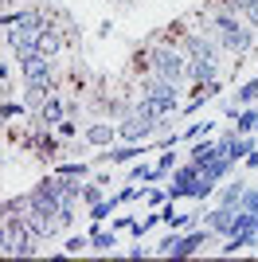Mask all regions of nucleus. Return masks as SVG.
<instances>
[{
	"label": "nucleus",
	"instance_id": "9",
	"mask_svg": "<svg viewBox=\"0 0 258 262\" xmlns=\"http://www.w3.org/2000/svg\"><path fill=\"white\" fill-rule=\"evenodd\" d=\"M235 223H239V208L215 204L211 211H204V227H211L215 239H227V235H235Z\"/></svg>",
	"mask_w": 258,
	"mask_h": 262
},
{
	"label": "nucleus",
	"instance_id": "27",
	"mask_svg": "<svg viewBox=\"0 0 258 262\" xmlns=\"http://www.w3.org/2000/svg\"><path fill=\"white\" fill-rule=\"evenodd\" d=\"M176 164H180V161H176V145H164V149H161V157H157V172H161L164 180H168Z\"/></svg>",
	"mask_w": 258,
	"mask_h": 262
},
{
	"label": "nucleus",
	"instance_id": "1",
	"mask_svg": "<svg viewBox=\"0 0 258 262\" xmlns=\"http://www.w3.org/2000/svg\"><path fill=\"white\" fill-rule=\"evenodd\" d=\"M200 16H204V24H207V32L219 39V47H223L231 59H247L250 51H254V43H258V28H250L243 16H235L231 8H223V4H204L200 8Z\"/></svg>",
	"mask_w": 258,
	"mask_h": 262
},
{
	"label": "nucleus",
	"instance_id": "29",
	"mask_svg": "<svg viewBox=\"0 0 258 262\" xmlns=\"http://www.w3.org/2000/svg\"><path fill=\"white\" fill-rule=\"evenodd\" d=\"M55 133H59L63 141H71V137H75V133H78V121H75V118H63V121H59V125H55Z\"/></svg>",
	"mask_w": 258,
	"mask_h": 262
},
{
	"label": "nucleus",
	"instance_id": "24",
	"mask_svg": "<svg viewBox=\"0 0 258 262\" xmlns=\"http://www.w3.org/2000/svg\"><path fill=\"white\" fill-rule=\"evenodd\" d=\"M231 102H235V106H254V102H258V75L247 78V82H243V86L231 94Z\"/></svg>",
	"mask_w": 258,
	"mask_h": 262
},
{
	"label": "nucleus",
	"instance_id": "7",
	"mask_svg": "<svg viewBox=\"0 0 258 262\" xmlns=\"http://www.w3.org/2000/svg\"><path fill=\"white\" fill-rule=\"evenodd\" d=\"M157 137V121L137 114V110H129L118 118V141H153Z\"/></svg>",
	"mask_w": 258,
	"mask_h": 262
},
{
	"label": "nucleus",
	"instance_id": "10",
	"mask_svg": "<svg viewBox=\"0 0 258 262\" xmlns=\"http://www.w3.org/2000/svg\"><path fill=\"white\" fill-rule=\"evenodd\" d=\"M114 141H118V121H110V118H98V121H90L82 129L86 149H110Z\"/></svg>",
	"mask_w": 258,
	"mask_h": 262
},
{
	"label": "nucleus",
	"instance_id": "23",
	"mask_svg": "<svg viewBox=\"0 0 258 262\" xmlns=\"http://www.w3.org/2000/svg\"><path fill=\"white\" fill-rule=\"evenodd\" d=\"M235 129L239 133H258V102L254 106H243L235 114Z\"/></svg>",
	"mask_w": 258,
	"mask_h": 262
},
{
	"label": "nucleus",
	"instance_id": "31",
	"mask_svg": "<svg viewBox=\"0 0 258 262\" xmlns=\"http://www.w3.org/2000/svg\"><path fill=\"white\" fill-rule=\"evenodd\" d=\"M141 243H145V239H137V247H125V254H129V258H149V254H157L153 247H141Z\"/></svg>",
	"mask_w": 258,
	"mask_h": 262
},
{
	"label": "nucleus",
	"instance_id": "34",
	"mask_svg": "<svg viewBox=\"0 0 258 262\" xmlns=\"http://www.w3.org/2000/svg\"><path fill=\"white\" fill-rule=\"evenodd\" d=\"M110 35H114V20H102L98 24V39H110Z\"/></svg>",
	"mask_w": 258,
	"mask_h": 262
},
{
	"label": "nucleus",
	"instance_id": "33",
	"mask_svg": "<svg viewBox=\"0 0 258 262\" xmlns=\"http://www.w3.org/2000/svg\"><path fill=\"white\" fill-rule=\"evenodd\" d=\"M133 219H137V215H114V227H118V231H129V227H133Z\"/></svg>",
	"mask_w": 258,
	"mask_h": 262
},
{
	"label": "nucleus",
	"instance_id": "12",
	"mask_svg": "<svg viewBox=\"0 0 258 262\" xmlns=\"http://www.w3.org/2000/svg\"><path fill=\"white\" fill-rule=\"evenodd\" d=\"M63 47H71V39H67L63 28L51 20V24L39 32V55H51V59H59V51H63Z\"/></svg>",
	"mask_w": 258,
	"mask_h": 262
},
{
	"label": "nucleus",
	"instance_id": "26",
	"mask_svg": "<svg viewBox=\"0 0 258 262\" xmlns=\"http://www.w3.org/2000/svg\"><path fill=\"white\" fill-rule=\"evenodd\" d=\"M4 121H16V118H32V106L28 102H16V98H4V110H0Z\"/></svg>",
	"mask_w": 258,
	"mask_h": 262
},
{
	"label": "nucleus",
	"instance_id": "8",
	"mask_svg": "<svg viewBox=\"0 0 258 262\" xmlns=\"http://www.w3.org/2000/svg\"><path fill=\"white\" fill-rule=\"evenodd\" d=\"M200 172H204V168H200L196 161H188V157H184V161L172 168L168 184H164V188H168V200H188V196H192V184L200 180Z\"/></svg>",
	"mask_w": 258,
	"mask_h": 262
},
{
	"label": "nucleus",
	"instance_id": "28",
	"mask_svg": "<svg viewBox=\"0 0 258 262\" xmlns=\"http://www.w3.org/2000/svg\"><path fill=\"white\" fill-rule=\"evenodd\" d=\"M59 251H63V254H82V251H90V231H86V235H71Z\"/></svg>",
	"mask_w": 258,
	"mask_h": 262
},
{
	"label": "nucleus",
	"instance_id": "6",
	"mask_svg": "<svg viewBox=\"0 0 258 262\" xmlns=\"http://www.w3.org/2000/svg\"><path fill=\"white\" fill-rule=\"evenodd\" d=\"M20 63V82L32 86V82H59V59L51 55H28V59H16Z\"/></svg>",
	"mask_w": 258,
	"mask_h": 262
},
{
	"label": "nucleus",
	"instance_id": "18",
	"mask_svg": "<svg viewBox=\"0 0 258 262\" xmlns=\"http://www.w3.org/2000/svg\"><path fill=\"white\" fill-rule=\"evenodd\" d=\"M231 168H235V161H227V157H219V161H211V164L204 168V180H207L211 188H219V184L227 180V176H231Z\"/></svg>",
	"mask_w": 258,
	"mask_h": 262
},
{
	"label": "nucleus",
	"instance_id": "16",
	"mask_svg": "<svg viewBox=\"0 0 258 262\" xmlns=\"http://www.w3.org/2000/svg\"><path fill=\"white\" fill-rule=\"evenodd\" d=\"M247 180H223V184L215 188V204H227V208H239V200L247 192Z\"/></svg>",
	"mask_w": 258,
	"mask_h": 262
},
{
	"label": "nucleus",
	"instance_id": "5",
	"mask_svg": "<svg viewBox=\"0 0 258 262\" xmlns=\"http://www.w3.org/2000/svg\"><path fill=\"white\" fill-rule=\"evenodd\" d=\"M4 254L8 258H35L39 254V239L32 235L24 215H4Z\"/></svg>",
	"mask_w": 258,
	"mask_h": 262
},
{
	"label": "nucleus",
	"instance_id": "11",
	"mask_svg": "<svg viewBox=\"0 0 258 262\" xmlns=\"http://www.w3.org/2000/svg\"><path fill=\"white\" fill-rule=\"evenodd\" d=\"M118 243V227H106V223H90V251L94 254H114Z\"/></svg>",
	"mask_w": 258,
	"mask_h": 262
},
{
	"label": "nucleus",
	"instance_id": "2",
	"mask_svg": "<svg viewBox=\"0 0 258 262\" xmlns=\"http://www.w3.org/2000/svg\"><path fill=\"white\" fill-rule=\"evenodd\" d=\"M180 47L188 51V86L196 82H215V78H223V47L215 39L211 32H188L180 39Z\"/></svg>",
	"mask_w": 258,
	"mask_h": 262
},
{
	"label": "nucleus",
	"instance_id": "13",
	"mask_svg": "<svg viewBox=\"0 0 258 262\" xmlns=\"http://www.w3.org/2000/svg\"><path fill=\"white\" fill-rule=\"evenodd\" d=\"M250 247H258V231H235V235H227V239H223L219 254H223V258H235V254L250 251Z\"/></svg>",
	"mask_w": 258,
	"mask_h": 262
},
{
	"label": "nucleus",
	"instance_id": "19",
	"mask_svg": "<svg viewBox=\"0 0 258 262\" xmlns=\"http://www.w3.org/2000/svg\"><path fill=\"white\" fill-rule=\"evenodd\" d=\"M211 133H215V121L200 118V121H192L188 129H180V145H192V141H200V137H211Z\"/></svg>",
	"mask_w": 258,
	"mask_h": 262
},
{
	"label": "nucleus",
	"instance_id": "4",
	"mask_svg": "<svg viewBox=\"0 0 258 262\" xmlns=\"http://www.w3.org/2000/svg\"><path fill=\"white\" fill-rule=\"evenodd\" d=\"M149 75H161V78H172V82L188 86V51L180 43H168V39H153Z\"/></svg>",
	"mask_w": 258,
	"mask_h": 262
},
{
	"label": "nucleus",
	"instance_id": "17",
	"mask_svg": "<svg viewBox=\"0 0 258 262\" xmlns=\"http://www.w3.org/2000/svg\"><path fill=\"white\" fill-rule=\"evenodd\" d=\"M215 4L231 8L235 16H243V20H247L250 28H258V0H215Z\"/></svg>",
	"mask_w": 258,
	"mask_h": 262
},
{
	"label": "nucleus",
	"instance_id": "15",
	"mask_svg": "<svg viewBox=\"0 0 258 262\" xmlns=\"http://www.w3.org/2000/svg\"><path fill=\"white\" fill-rule=\"evenodd\" d=\"M94 168H98L94 161H59V164L51 161V172L55 176H78V180H90Z\"/></svg>",
	"mask_w": 258,
	"mask_h": 262
},
{
	"label": "nucleus",
	"instance_id": "14",
	"mask_svg": "<svg viewBox=\"0 0 258 262\" xmlns=\"http://www.w3.org/2000/svg\"><path fill=\"white\" fill-rule=\"evenodd\" d=\"M219 141H211V137H200V141H192V149H188V161H196L200 168H207L211 161H219Z\"/></svg>",
	"mask_w": 258,
	"mask_h": 262
},
{
	"label": "nucleus",
	"instance_id": "21",
	"mask_svg": "<svg viewBox=\"0 0 258 262\" xmlns=\"http://www.w3.org/2000/svg\"><path fill=\"white\" fill-rule=\"evenodd\" d=\"M121 208V200H118V192H110L106 200H102V204H94V208H86L90 211V223H106L110 215H114V211Z\"/></svg>",
	"mask_w": 258,
	"mask_h": 262
},
{
	"label": "nucleus",
	"instance_id": "25",
	"mask_svg": "<svg viewBox=\"0 0 258 262\" xmlns=\"http://www.w3.org/2000/svg\"><path fill=\"white\" fill-rule=\"evenodd\" d=\"M141 204H145V208H164V204H168V188L145 184V192H141Z\"/></svg>",
	"mask_w": 258,
	"mask_h": 262
},
{
	"label": "nucleus",
	"instance_id": "3",
	"mask_svg": "<svg viewBox=\"0 0 258 262\" xmlns=\"http://www.w3.org/2000/svg\"><path fill=\"white\" fill-rule=\"evenodd\" d=\"M133 90H137V98L153 102L161 114H180L184 106V82H172V78H161V75L133 78Z\"/></svg>",
	"mask_w": 258,
	"mask_h": 262
},
{
	"label": "nucleus",
	"instance_id": "32",
	"mask_svg": "<svg viewBox=\"0 0 258 262\" xmlns=\"http://www.w3.org/2000/svg\"><path fill=\"white\" fill-rule=\"evenodd\" d=\"M243 168H247V172H258V149H250V153L243 157Z\"/></svg>",
	"mask_w": 258,
	"mask_h": 262
},
{
	"label": "nucleus",
	"instance_id": "30",
	"mask_svg": "<svg viewBox=\"0 0 258 262\" xmlns=\"http://www.w3.org/2000/svg\"><path fill=\"white\" fill-rule=\"evenodd\" d=\"M239 208H243V211H258V188H254V184H250L247 192H243V200H239Z\"/></svg>",
	"mask_w": 258,
	"mask_h": 262
},
{
	"label": "nucleus",
	"instance_id": "20",
	"mask_svg": "<svg viewBox=\"0 0 258 262\" xmlns=\"http://www.w3.org/2000/svg\"><path fill=\"white\" fill-rule=\"evenodd\" d=\"M106 196H110V188L102 184V180H94V176L82 180V208H94V204H102Z\"/></svg>",
	"mask_w": 258,
	"mask_h": 262
},
{
	"label": "nucleus",
	"instance_id": "22",
	"mask_svg": "<svg viewBox=\"0 0 258 262\" xmlns=\"http://www.w3.org/2000/svg\"><path fill=\"white\" fill-rule=\"evenodd\" d=\"M35 208V196L32 192H20V196H8L4 200V215H28Z\"/></svg>",
	"mask_w": 258,
	"mask_h": 262
}]
</instances>
